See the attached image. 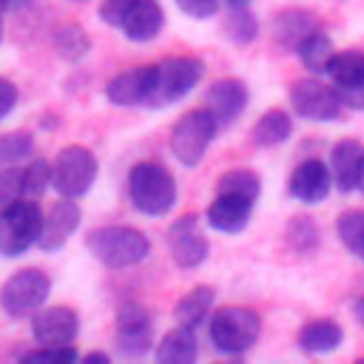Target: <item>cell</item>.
I'll return each mask as SVG.
<instances>
[{
    "label": "cell",
    "mask_w": 364,
    "mask_h": 364,
    "mask_svg": "<svg viewBox=\"0 0 364 364\" xmlns=\"http://www.w3.org/2000/svg\"><path fill=\"white\" fill-rule=\"evenodd\" d=\"M88 250L94 259H100L105 267L125 270L139 264L151 253V242L142 230L128 228V225H105L88 233L85 239Z\"/></svg>",
    "instance_id": "7a4b0ae2"
},
{
    "label": "cell",
    "mask_w": 364,
    "mask_h": 364,
    "mask_svg": "<svg viewBox=\"0 0 364 364\" xmlns=\"http://www.w3.org/2000/svg\"><path fill=\"white\" fill-rule=\"evenodd\" d=\"M290 242L296 250H313L316 242H318V230H316V222L307 219V216H296L290 222V230H287Z\"/></svg>",
    "instance_id": "e575fe53"
},
{
    "label": "cell",
    "mask_w": 364,
    "mask_h": 364,
    "mask_svg": "<svg viewBox=\"0 0 364 364\" xmlns=\"http://www.w3.org/2000/svg\"><path fill=\"white\" fill-rule=\"evenodd\" d=\"M336 233L353 256L364 259V210H344L336 219Z\"/></svg>",
    "instance_id": "83f0119b"
},
{
    "label": "cell",
    "mask_w": 364,
    "mask_h": 364,
    "mask_svg": "<svg viewBox=\"0 0 364 364\" xmlns=\"http://www.w3.org/2000/svg\"><path fill=\"white\" fill-rule=\"evenodd\" d=\"M225 34H228V40L236 43V46L253 43L256 34H259V23H256V17L250 14V9H230V14H228V20H225Z\"/></svg>",
    "instance_id": "f546056e"
},
{
    "label": "cell",
    "mask_w": 364,
    "mask_h": 364,
    "mask_svg": "<svg viewBox=\"0 0 364 364\" xmlns=\"http://www.w3.org/2000/svg\"><path fill=\"white\" fill-rule=\"evenodd\" d=\"M299 347L310 355H321V353H333L336 347H341L344 341V330L338 321L333 318H316V321H307L301 330H299Z\"/></svg>",
    "instance_id": "44dd1931"
},
{
    "label": "cell",
    "mask_w": 364,
    "mask_h": 364,
    "mask_svg": "<svg viewBox=\"0 0 364 364\" xmlns=\"http://www.w3.org/2000/svg\"><path fill=\"white\" fill-rule=\"evenodd\" d=\"M336 48H333V40L321 31V26L316 31H310L299 46H296V57L301 60V65L313 74H324L330 60H333Z\"/></svg>",
    "instance_id": "484cf974"
},
{
    "label": "cell",
    "mask_w": 364,
    "mask_h": 364,
    "mask_svg": "<svg viewBox=\"0 0 364 364\" xmlns=\"http://www.w3.org/2000/svg\"><path fill=\"white\" fill-rule=\"evenodd\" d=\"M290 108L310 122H333L341 117V100L333 82L318 77H301L290 85Z\"/></svg>",
    "instance_id": "9c48e42d"
},
{
    "label": "cell",
    "mask_w": 364,
    "mask_h": 364,
    "mask_svg": "<svg viewBox=\"0 0 364 364\" xmlns=\"http://www.w3.org/2000/svg\"><path fill=\"white\" fill-rule=\"evenodd\" d=\"M330 82L336 88H358L364 85V51L347 48V51H336L327 71Z\"/></svg>",
    "instance_id": "d4e9b609"
},
{
    "label": "cell",
    "mask_w": 364,
    "mask_h": 364,
    "mask_svg": "<svg viewBox=\"0 0 364 364\" xmlns=\"http://www.w3.org/2000/svg\"><path fill=\"white\" fill-rule=\"evenodd\" d=\"M77 3H82V0H77Z\"/></svg>",
    "instance_id": "f6af8a7d"
},
{
    "label": "cell",
    "mask_w": 364,
    "mask_h": 364,
    "mask_svg": "<svg viewBox=\"0 0 364 364\" xmlns=\"http://www.w3.org/2000/svg\"><path fill=\"white\" fill-rule=\"evenodd\" d=\"M162 26H165V11L156 0H134L122 23V34L131 43H148L162 31Z\"/></svg>",
    "instance_id": "d6986e66"
},
{
    "label": "cell",
    "mask_w": 364,
    "mask_h": 364,
    "mask_svg": "<svg viewBox=\"0 0 364 364\" xmlns=\"http://www.w3.org/2000/svg\"><path fill=\"white\" fill-rule=\"evenodd\" d=\"M316 28H318L316 14H310L304 9H284L273 17V40L290 51H296V46Z\"/></svg>",
    "instance_id": "ffe728a7"
},
{
    "label": "cell",
    "mask_w": 364,
    "mask_h": 364,
    "mask_svg": "<svg viewBox=\"0 0 364 364\" xmlns=\"http://www.w3.org/2000/svg\"><path fill=\"white\" fill-rule=\"evenodd\" d=\"M355 316H358V321L364 324V299H361V301H355Z\"/></svg>",
    "instance_id": "7bdbcfd3"
},
{
    "label": "cell",
    "mask_w": 364,
    "mask_h": 364,
    "mask_svg": "<svg viewBox=\"0 0 364 364\" xmlns=\"http://www.w3.org/2000/svg\"><path fill=\"white\" fill-rule=\"evenodd\" d=\"M117 347L122 355H145L154 347V327L151 313L136 304L125 301L117 313Z\"/></svg>",
    "instance_id": "8fae6325"
},
{
    "label": "cell",
    "mask_w": 364,
    "mask_h": 364,
    "mask_svg": "<svg viewBox=\"0 0 364 364\" xmlns=\"http://www.w3.org/2000/svg\"><path fill=\"white\" fill-rule=\"evenodd\" d=\"M259 191H262V179L250 168H230L216 182V193H239V196H247L253 202L259 199Z\"/></svg>",
    "instance_id": "4316f807"
},
{
    "label": "cell",
    "mask_w": 364,
    "mask_h": 364,
    "mask_svg": "<svg viewBox=\"0 0 364 364\" xmlns=\"http://www.w3.org/2000/svg\"><path fill=\"white\" fill-rule=\"evenodd\" d=\"M128 199L142 216H165L176 205V182L162 162H136L128 171Z\"/></svg>",
    "instance_id": "6da1fadb"
},
{
    "label": "cell",
    "mask_w": 364,
    "mask_h": 364,
    "mask_svg": "<svg viewBox=\"0 0 364 364\" xmlns=\"http://www.w3.org/2000/svg\"><path fill=\"white\" fill-rule=\"evenodd\" d=\"M293 136V117L282 108H270L264 111L256 125L250 128V139L259 145V148H273V145H282Z\"/></svg>",
    "instance_id": "cb8c5ba5"
},
{
    "label": "cell",
    "mask_w": 364,
    "mask_h": 364,
    "mask_svg": "<svg viewBox=\"0 0 364 364\" xmlns=\"http://www.w3.org/2000/svg\"><path fill=\"white\" fill-rule=\"evenodd\" d=\"M228 9H247L250 6V0H222Z\"/></svg>",
    "instance_id": "60d3db41"
},
{
    "label": "cell",
    "mask_w": 364,
    "mask_h": 364,
    "mask_svg": "<svg viewBox=\"0 0 364 364\" xmlns=\"http://www.w3.org/2000/svg\"><path fill=\"white\" fill-rule=\"evenodd\" d=\"M245 105H247V85L236 77H222L210 82V88L205 91V108H210L219 128L236 122Z\"/></svg>",
    "instance_id": "5bb4252c"
},
{
    "label": "cell",
    "mask_w": 364,
    "mask_h": 364,
    "mask_svg": "<svg viewBox=\"0 0 364 364\" xmlns=\"http://www.w3.org/2000/svg\"><path fill=\"white\" fill-rule=\"evenodd\" d=\"M34 151V136L28 131H11L0 136V168L17 165Z\"/></svg>",
    "instance_id": "4dcf8cb0"
},
{
    "label": "cell",
    "mask_w": 364,
    "mask_h": 364,
    "mask_svg": "<svg viewBox=\"0 0 364 364\" xmlns=\"http://www.w3.org/2000/svg\"><path fill=\"white\" fill-rule=\"evenodd\" d=\"M219 3H222V0H176V6H179L188 17H196V20L213 17V14L219 11Z\"/></svg>",
    "instance_id": "8d00e7d4"
},
{
    "label": "cell",
    "mask_w": 364,
    "mask_h": 364,
    "mask_svg": "<svg viewBox=\"0 0 364 364\" xmlns=\"http://www.w3.org/2000/svg\"><path fill=\"white\" fill-rule=\"evenodd\" d=\"M23 361H46V364H71L80 358V353L71 344H40L37 350H28L20 355Z\"/></svg>",
    "instance_id": "d6a6232c"
},
{
    "label": "cell",
    "mask_w": 364,
    "mask_h": 364,
    "mask_svg": "<svg viewBox=\"0 0 364 364\" xmlns=\"http://www.w3.org/2000/svg\"><path fill=\"white\" fill-rule=\"evenodd\" d=\"M358 191L364 193V156H361V168H358Z\"/></svg>",
    "instance_id": "b9f144b4"
},
{
    "label": "cell",
    "mask_w": 364,
    "mask_h": 364,
    "mask_svg": "<svg viewBox=\"0 0 364 364\" xmlns=\"http://www.w3.org/2000/svg\"><path fill=\"white\" fill-rule=\"evenodd\" d=\"M205 63L199 57L182 54V57H168L162 63H154V91L148 97V108H165L179 102L193 91V85L202 80Z\"/></svg>",
    "instance_id": "277c9868"
},
{
    "label": "cell",
    "mask_w": 364,
    "mask_h": 364,
    "mask_svg": "<svg viewBox=\"0 0 364 364\" xmlns=\"http://www.w3.org/2000/svg\"><path fill=\"white\" fill-rule=\"evenodd\" d=\"M48 293H51V279L37 267H26V270L11 273L6 284L0 287V307L11 318L34 316L46 304Z\"/></svg>",
    "instance_id": "52a82bcc"
},
{
    "label": "cell",
    "mask_w": 364,
    "mask_h": 364,
    "mask_svg": "<svg viewBox=\"0 0 364 364\" xmlns=\"http://www.w3.org/2000/svg\"><path fill=\"white\" fill-rule=\"evenodd\" d=\"M23 168L17 165H9V168H0V210H6L11 202L23 199Z\"/></svg>",
    "instance_id": "836d02e7"
},
{
    "label": "cell",
    "mask_w": 364,
    "mask_h": 364,
    "mask_svg": "<svg viewBox=\"0 0 364 364\" xmlns=\"http://www.w3.org/2000/svg\"><path fill=\"white\" fill-rule=\"evenodd\" d=\"M196 353H199V347H196L193 330L185 324H176L173 330H168L159 338L154 358L162 364H191V361H196Z\"/></svg>",
    "instance_id": "7402d4cb"
},
{
    "label": "cell",
    "mask_w": 364,
    "mask_h": 364,
    "mask_svg": "<svg viewBox=\"0 0 364 364\" xmlns=\"http://www.w3.org/2000/svg\"><path fill=\"white\" fill-rule=\"evenodd\" d=\"M54 171L46 159H31L28 165H23V193L28 199H37L46 193V188L51 185Z\"/></svg>",
    "instance_id": "1f68e13d"
},
{
    "label": "cell",
    "mask_w": 364,
    "mask_h": 364,
    "mask_svg": "<svg viewBox=\"0 0 364 364\" xmlns=\"http://www.w3.org/2000/svg\"><path fill=\"white\" fill-rule=\"evenodd\" d=\"M77 330H80V316L65 304L40 307L31 316V336L37 344H71L77 338Z\"/></svg>",
    "instance_id": "4fadbf2b"
},
{
    "label": "cell",
    "mask_w": 364,
    "mask_h": 364,
    "mask_svg": "<svg viewBox=\"0 0 364 364\" xmlns=\"http://www.w3.org/2000/svg\"><path fill=\"white\" fill-rule=\"evenodd\" d=\"M0 40H3V23H0Z\"/></svg>",
    "instance_id": "ee69618b"
},
{
    "label": "cell",
    "mask_w": 364,
    "mask_h": 364,
    "mask_svg": "<svg viewBox=\"0 0 364 364\" xmlns=\"http://www.w3.org/2000/svg\"><path fill=\"white\" fill-rule=\"evenodd\" d=\"M88 46H91V40H88V34H85L77 23H65V26H60V28L54 31V48H57V54L65 57L68 63L85 57Z\"/></svg>",
    "instance_id": "f1b7e54d"
},
{
    "label": "cell",
    "mask_w": 364,
    "mask_h": 364,
    "mask_svg": "<svg viewBox=\"0 0 364 364\" xmlns=\"http://www.w3.org/2000/svg\"><path fill=\"white\" fill-rule=\"evenodd\" d=\"M131 6H134V0H102V6H100V20H102L105 26H111V28H122V23H125Z\"/></svg>",
    "instance_id": "d590c367"
},
{
    "label": "cell",
    "mask_w": 364,
    "mask_h": 364,
    "mask_svg": "<svg viewBox=\"0 0 364 364\" xmlns=\"http://www.w3.org/2000/svg\"><path fill=\"white\" fill-rule=\"evenodd\" d=\"M253 213V199L239 196V193H216V199L208 205V225L219 233H239L250 222Z\"/></svg>",
    "instance_id": "e0dca14e"
},
{
    "label": "cell",
    "mask_w": 364,
    "mask_h": 364,
    "mask_svg": "<svg viewBox=\"0 0 364 364\" xmlns=\"http://www.w3.org/2000/svg\"><path fill=\"white\" fill-rule=\"evenodd\" d=\"M82 361H100V364H105V361H111V355L108 353H88V355H82Z\"/></svg>",
    "instance_id": "ab89813d"
},
{
    "label": "cell",
    "mask_w": 364,
    "mask_h": 364,
    "mask_svg": "<svg viewBox=\"0 0 364 364\" xmlns=\"http://www.w3.org/2000/svg\"><path fill=\"white\" fill-rule=\"evenodd\" d=\"M17 105V85L6 77H0V119L11 114V108Z\"/></svg>",
    "instance_id": "74e56055"
},
{
    "label": "cell",
    "mask_w": 364,
    "mask_h": 364,
    "mask_svg": "<svg viewBox=\"0 0 364 364\" xmlns=\"http://www.w3.org/2000/svg\"><path fill=\"white\" fill-rule=\"evenodd\" d=\"M336 188L333 182V171L327 162L321 159H304L293 168L290 179H287V191L293 199L304 202V205H316L321 199H327V193Z\"/></svg>",
    "instance_id": "7c38bea8"
},
{
    "label": "cell",
    "mask_w": 364,
    "mask_h": 364,
    "mask_svg": "<svg viewBox=\"0 0 364 364\" xmlns=\"http://www.w3.org/2000/svg\"><path fill=\"white\" fill-rule=\"evenodd\" d=\"M28 0H0V14L3 11H17V9H23Z\"/></svg>",
    "instance_id": "f35d334b"
},
{
    "label": "cell",
    "mask_w": 364,
    "mask_h": 364,
    "mask_svg": "<svg viewBox=\"0 0 364 364\" xmlns=\"http://www.w3.org/2000/svg\"><path fill=\"white\" fill-rule=\"evenodd\" d=\"M259 333H262V318L250 307L228 304V307H219L216 313H210V318H208V338H210L213 350H219L225 355H239V353L250 350L259 341Z\"/></svg>",
    "instance_id": "3957f363"
},
{
    "label": "cell",
    "mask_w": 364,
    "mask_h": 364,
    "mask_svg": "<svg viewBox=\"0 0 364 364\" xmlns=\"http://www.w3.org/2000/svg\"><path fill=\"white\" fill-rule=\"evenodd\" d=\"M361 156H364V145L353 136L338 139L330 148V171H333V182L341 193L358 191V168H361Z\"/></svg>",
    "instance_id": "ac0fdd59"
},
{
    "label": "cell",
    "mask_w": 364,
    "mask_h": 364,
    "mask_svg": "<svg viewBox=\"0 0 364 364\" xmlns=\"http://www.w3.org/2000/svg\"><path fill=\"white\" fill-rule=\"evenodd\" d=\"M154 91V63L151 65H139V68H128L122 74H117L108 85H105V97L114 105H145L148 97Z\"/></svg>",
    "instance_id": "2e32d148"
},
{
    "label": "cell",
    "mask_w": 364,
    "mask_h": 364,
    "mask_svg": "<svg viewBox=\"0 0 364 364\" xmlns=\"http://www.w3.org/2000/svg\"><path fill=\"white\" fill-rule=\"evenodd\" d=\"M213 299H216V290L210 284H196L193 290H188L176 307H173V318L176 324H185L191 330L202 327L205 318H210V307H213Z\"/></svg>",
    "instance_id": "603a6c76"
},
{
    "label": "cell",
    "mask_w": 364,
    "mask_h": 364,
    "mask_svg": "<svg viewBox=\"0 0 364 364\" xmlns=\"http://www.w3.org/2000/svg\"><path fill=\"white\" fill-rule=\"evenodd\" d=\"M216 131H219V122L210 114V108H191L173 122L171 136H168V148L182 165L193 168L205 156V151L210 148Z\"/></svg>",
    "instance_id": "5b68a950"
},
{
    "label": "cell",
    "mask_w": 364,
    "mask_h": 364,
    "mask_svg": "<svg viewBox=\"0 0 364 364\" xmlns=\"http://www.w3.org/2000/svg\"><path fill=\"white\" fill-rule=\"evenodd\" d=\"M80 205L68 196H63L60 202H54V208L48 210V216L43 219V230H40V239H37V247L43 253H54L60 250L68 236L80 228Z\"/></svg>",
    "instance_id": "9a60e30c"
},
{
    "label": "cell",
    "mask_w": 364,
    "mask_h": 364,
    "mask_svg": "<svg viewBox=\"0 0 364 364\" xmlns=\"http://www.w3.org/2000/svg\"><path fill=\"white\" fill-rule=\"evenodd\" d=\"M43 230V213L34 199L23 196L0 210V256L14 259L23 256L31 245H37Z\"/></svg>",
    "instance_id": "8992f818"
},
{
    "label": "cell",
    "mask_w": 364,
    "mask_h": 364,
    "mask_svg": "<svg viewBox=\"0 0 364 364\" xmlns=\"http://www.w3.org/2000/svg\"><path fill=\"white\" fill-rule=\"evenodd\" d=\"M54 191L60 196H68V199H77V196H85L97 179V156L85 148V145H65L57 156H54Z\"/></svg>",
    "instance_id": "ba28073f"
},
{
    "label": "cell",
    "mask_w": 364,
    "mask_h": 364,
    "mask_svg": "<svg viewBox=\"0 0 364 364\" xmlns=\"http://www.w3.org/2000/svg\"><path fill=\"white\" fill-rule=\"evenodd\" d=\"M208 250L210 242L202 233L196 213H185L168 228V253L176 267H199L208 259Z\"/></svg>",
    "instance_id": "30bf717a"
}]
</instances>
